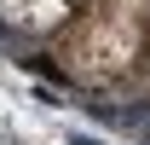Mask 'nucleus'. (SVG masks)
<instances>
[{
    "instance_id": "obj_1",
    "label": "nucleus",
    "mask_w": 150,
    "mask_h": 145,
    "mask_svg": "<svg viewBox=\"0 0 150 145\" xmlns=\"http://www.w3.org/2000/svg\"><path fill=\"white\" fill-rule=\"evenodd\" d=\"M144 23H150V0H87L58 29V70L87 87L127 75L144 47Z\"/></svg>"
},
{
    "instance_id": "obj_2",
    "label": "nucleus",
    "mask_w": 150,
    "mask_h": 145,
    "mask_svg": "<svg viewBox=\"0 0 150 145\" xmlns=\"http://www.w3.org/2000/svg\"><path fill=\"white\" fill-rule=\"evenodd\" d=\"M81 6L87 0H0V18L12 29H29V35H58Z\"/></svg>"
}]
</instances>
